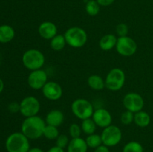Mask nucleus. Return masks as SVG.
Listing matches in <instances>:
<instances>
[{
  "label": "nucleus",
  "instance_id": "nucleus-1",
  "mask_svg": "<svg viewBox=\"0 0 153 152\" xmlns=\"http://www.w3.org/2000/svg\"><path fill=\"white\" fill-rule=\"evenodd\" d=\"M46 123L38 116L25 118L21 125V132L28 139H37L43 135Z\"/></svg>",
  "mask_w": 153,
  "mask_h": 152
},
{
  "label": "nucleus",
  "instance_id": "nucleus-2",
  "mask_svg": "<svg viewBox=\"0 0 153 152\" xmlns=\"http://www.w3.org/2000/svg\"><path fill=\"white\" fill-rule=\"evenodd\" d=\"M7 152H28L29 151V139L22 132H15L10 134L5 142Z\"/></svg>",
  "mask_w": 153,
  "mask_h": 152
},
{
  "label": "nucleus",
  "instance_id": "nucleus-3",
  "mask_svg": "<svg viewBox=\"0 0 153 152\" xmlns=\"http://www.w3.org/2000/svg\"><path fill=\"white\" fill-rule=\"evenodd\" d=\"M67 44L75 49L82 48L86 44L88 34L83 28L78 26L70 27L64 34Z\"/></svg>",
  "mask_w": 153,
  "mask_h": 152
},
{
  "label": "nucleus",
  "instance_id": "nucleus-4",
  "mask_svg": "<svg viewBox=\"0 0 153 152\" xmlns=\"http://www.w3.org/2000/svg\"><path fill=\"white\" fill-rule=\"evenodd\" d=\"M24 66L31 71L40 69L45 63V57L38 49H28L24 52L22 58Z\"/></svg>",
  "mask_w": 153,
  "mask_h": 152
},
{
  "label": "nucleus",
  "instance_id": "nucleus-5",
  "mask_svg": "<svg viewBox=\"0 0 153 152\" xmlns=\"http://www.w3.org/2000/svg\"><path fill=\"white\" fill-rule=\"evenodd\" d=\"M71 110L75 116L81 120L89 119L94 112V106L85 98H77L71 104Z\"/></svg>",
  "mask_w": 153,
  "mask_h": 152
},
{
  "label": "nucleus",
  "instance_id": "nucleus-6",
  "mask_svg": "<svg viewBox=\"0 0 153 152\" xmlns=\"http://www.w3.org/2000/svg\"><path fill=\"white\" fill-rule=\"evenodd\" d=\"M126 82V75L123 69L114 68L108 73L105 80V87L111 91H118L123 87Z\"/></svg>",
  "mask_w": 153,
  "mask_h": 152
},
{
  "label": "nucleus",
  "instance_id": "nucleus-7",
  "mask_svg": "<svg viewBox=\"0 0 153 152\" xmlns=\"http://www.w3.org/2000/svg\"><path fill=\"white\" fill-rule=\"evenodd\" d=\"M122 131L119 127L111 125L110 126L103 128L101 134L102 145L107 147H114L120 142L122 139Z\"/></svg>",
  "mask_w": 153,
  "mask_h": 152
},
{
  "label": "nucleus",
  "instance_id": "nucleus-8",
  "mask_svg": "<svg viewBox=\"0 0 153 152\" xmlns=\"http://www.w3.org/2000/svg\"><path fill=\"white\" fill-rule=\"evenodd\" d=\"M40 110V103L34 96H27L19 103V112L25 118L37 116Z\"/></svg>",
  "mask_w": 153,
  "mask_h": 152
},
{
  "label": "nucleus",
  "instance_id": "nucleus-9",
  "mask_svg": "<svg viewBox=\"0 0 153 152\" xmlns=\"http://www.w3.org/2000/svg\"><path fill=\"white\" fill-rule=\"evenodd\" d=\"M115 49L119 55L124 57H130L137 52V44L134 39L128 36L120 37L117 38Z\"/></svg>",
  "mask_w": 153,
  "mask_h": 152
},
{
  "label": "nucleus",
  "instance_id": "nucleus-10",
  "mask_svg": "<svg viewBox=\"0 0 153 152\" xmlns=\"http://www.w3.org/2000/svg\"><path fill=\"white\" fill-rule=\"evenodd\" d=\"M123 104L126 110L135 113L143 110L144 100L143 97L137 92H128L124 96Z\"/></svg>",
  "mask_w": 153,
  "mask_h": 152
},
{
  "label": "nucleus",
  "instance_id": "nucleus-11",
  "mask_svg": "<svg viewBox=\"0 0 153 152\" xmlns=\"http://www.w3.org/2000/svg\"><path fill=\"white\" fill-rule=\"evenodd\" d=\"M48 82V75L46 71L42 69L31 71L28 77V83L30 87L35 90L43 89Z\"/></svg>",
  "mask_w": 153,
  "mask_h": 152
},
{
  "label": "nucleus",
  "instance_id": "nucleus-12",
  "mask_svg": "<svg viewBox=\"0 0 153 152\" xmlns=\"http://www.w3.org/2000/svg\"><path fill=\"white\" fill-rule=\"evenodd\" d=\"M44 97L50 101H57L62 96L63 89L61 85L55 81H48L42 89Z\"/></svg>",
  "mask_w": 153,
  "mask_h": 152
},
{
  "label": "nucleus",
  "instance_id": "nucleus-13",
  "mask_svg": "<svg viewBox=\"0 0 153 152\" xmlns=\"http://www.w3.org/2000/svg\"><path fill=\"white\" fill-rule=\"evenodd\" d=\"M97 126L102 128H105L112 125V116L110 112L105 108H99L94 110L92 116Z\"/></svg>",
  "mask_w": 153,
  "mask_h": 152
},
{
  "label": "nucleus",
  "instance_id": "nucleus-14",
  "mask_svg": "<svg viewBox=\"0 0 153 152\" xmlns=\"http://www.w3.org/2000/svg\"><path fill=\"white\" fill-rule=\"evenodd\" d=\"M38 34L44 40H51L58 34V28L52 22L45 21L39 25Z\"/></svg>",
  "mask_w": 153,
  "mask_h": 152
},
{
  "label": "nucleus",
  "instance_id": "nucleus-15",
  "mask_svg": "<svg viewBox=\"0 0 153 152\" xmlns=\"http://www.w3.org/2000/svg\"><path fill=\"white\" fill-rule=\"evenodd\" d=\"M46 125L55 127H60L64 122V115L60 110H52L46 114L45 119Z\"/></svg>",
  "mask_w": 153,
  "mask_h": 152
},
{
  "label": "nucleus",
  "instance_id": "nucleus-16",
  "mask_svg": "<svg viewBox=\"0 0 153 152\" xmlns=\"http://www.w3.org/2000/svg\"><path fill=\"white\" fill-rule=\"evenodd\" d=\"M67 148V152H87L88 146L85 139L82 137H78L70 140Z\"/></svg>",
  "mask_w": 153,
  "mask_h": 152
},
{
  "label": "nucleus",
  "instance_id": "nucleus-17",
  "mask_svg": "<svg viewBox=\"0 0 153 152\" xmlns=\"http://www.w3.org/2000/svg\"><path fill=\"white\" fill-rule=\"evenodd\" d=\"M117 38L112 34H105L100 39L99 42L100 48L103 51H110L116 47Z\"/></svg>",
  "mask_w": 153,
  "mask_h": 152
},
{
  "label": "nucleus",
  "instance_id": "nucleus-18",
  "mask_svg": "<svg viewBox=\"0 0 153 152\" xmlns=\"http://www.w3.org/2000/svg\"><path fill=\"white\" fill-rule=\"evenodd\" d=\"M134 122L140 128H146L149 126L151 122V117L149 113L143 110L134 113Z\"/></svg>",
  "mask_w": 153,
  "mask_h": 152
},
{
  "label": "nucleus",
  "instance_id": "nucleus-19",
  "mask_svg": "<svg viewBox=\"0 0 153 152\" xmlns=\"http://www.w3.org/2000/svg\"><path fill=\"white\" fill-rule=\"evenodd\" d=\"M14 36V29L11 26L7 25H3L0 26V43H9L13 40Z\"/></svg>",
  "mask_w": 153,
  "mask_h": 152
},
{
  "label": "nucleus",
  "instance_id": "nucleus-20",
  "mask_svg": "<svg viewBox=\"0 0 153 152\" xmlns=\"http://www.w3.org/2000/svg\"><path fill=\"white\" fill-rule=\"evenodd\" d=\"M88 84L94 90H102L105 87V83L101 76L98 75H91L88 78Z\"/></svg>",
  "mask_w": 153,
  "mask_h": 152
},
{
  "label": "nucleus",
  "instance_id": "nucleus-21",
  "mask_svg": "<svg viewBox=\"0 0 153 152\" xmlns=\"http://www.w3.org/2000/svg\"><path fill=\"white\" fill-rule=\"evenodd\" d=\"M67 42L63 34H57L50 40V47L52 50L59 52L64 49Z\"/></svg>",
  "mask_w": 153,
  "mask_h": 152
},
{
  "label": "nucleus",
  "instance_id": "nucleus-22",
  "mask_svg": "<svg viewBox=\"0 0 153 152\" xmlns=\"http://www.w3.org/2000/svg\"><path fill=\"white\" fill-rule=\"evenodd\" d=\"M81 128H82V132L85 133L87 135H91V134H95L96 129H97V125L95 124L93 119L89 118L82 120L81 124Z\"/></svg>",
  "mask_w": 153,
  "mask_h": 152
},
{
  "label": "nucleus",
  "instance_id": "nucleus-23",
  "mask_svg": "<svg viewBox=\"0 0 153 152\" xmlns=\"http://www.w3.org/2000/svg\"><path fill=\"white\" fill-rule=\"evenodd\" d=\"M85 141H86L88 148H91L96 149L99 146L102 145L101 135L97 134H91V135H88Z\"/></svg>",
  "mask_w": 153,
  "mask_h": 152
},
{
  "label": "nucleus",
  "instance_id": "nucleus-24",
  "mask_svg": "<svg viewBox=\"0 0 153 152\" xmlns=\"http://www.w3.org/2000/svg\"><path fill=\"white\" fill-rule=\"evenodd\" d=\"M100 7L97 0H88L85 5V10L87 13L91 16H95L100 13Z\"/></svg>",
  "mask_w": 153,
  "mask_h": 152
},
{
  "label": "nucleus",
  "instance_id": "nucleus-25",
  "mask_svg": "<svg viewBox=\"0 0 153 152\" xmlns=\"http://www.w3.org/2000/svg\"><path fill=\"white\" fill-rule=\"evenodd\" d=\"M60 135L59 131L58 128L52 125H46L43 131V137L49 140L56 139L58 136Z\"/></svg>",
  "mask_w": 153,
  "mask_h": 152
},
{
  "label": "nucleus",
  "instance_id": "nucleus-26",
  "mask_svg": "<svg viewBox=\"0 0 153 152\" xmlns=\"http://www.w3.org/2000/svg\"><path fill=\"white\" fill-rule=\"evenodd\" d=\"M123 152H143V147L138 142L131 141L124 145Z\"/></svg>",
  "mask_w": 153,
  "mask_h": 152
},
{
  "label": "nucleus",
  "instance_id": "nucleus-27",
  "mask_svg": "<svg viewBox=\"0 0 153 152\" xmlns=\"http://www.w3.org/2000/svg\"><path fill=\"white\" fill-rule=\"evenodd\" d=\"M134 113L129 110H126L121 114L120 121L121 123L124 125H129L134 122Z\"/></svg>",
  "mask_w": 153,
  "mask_h": 152
},
{
  "label": "nucleus",
  "instance_id": "nucleus-28",
  "mask_svg": "<svg viewBox=\"0 0 153 152\" xmlns=\"http://www.w3.org/2000/svg\"><path fill=\"white\" fill-rule=\"evenodd\" d=\"M82 132V131L81 126H79L76 123L72 124L69 128V134H70V136L72 137V139L81 137Z\"/></svg>",
  "mask_w": 153,
  "mask_h": 152
},
{
  "label": "nucleus",
  "instance_id": "nucleus-29",
  "mask_svg": "<svg viewBox=\"0 0 153 152\" xmlns=\"http://www.w3.org/2000/svg\"><path fill=\"white\" fill-rule=\"evenodd\" d=\"M70 140H69L68 137L65 134H60L56 139V145L58 147L64 149L65 148H67L68 146Z\"/></svg>",
  "mask_w": 153,
  "mask_h": 152
},
{
  "label": "nucleus",
  "instance_id": "nucleus-30",
  "mask_svg": "<svg viewBox=\"0 0 153 152\" xmlns=\"http://www.w3.org/2000/svg\"><path fill=\"white\" fill-rule=\"evenodd\" d=\"M116 33L119 37H126L128 34V27L125 23H120L116 27Z\"/></svg>",
  "mask_w": 153,
  "mask_h": 152
},
{
  "label": "nucleus",
  "instance_id": "nucleus-31",
  "mask_svg": "<svg viewBox=\"0 0 153 152\" xmlns=\"http://www.w3.org/2000/svg\"><path fill=\"white\" fill-rule=\"evenodd\" d=\"M8 110H10V113H16L19 111V104L16 102H12L9 104Z\"/></svg>",
  "mask_w": 153,
  "mask_h": 152
},
{
  "label": "nucleus",
  "instance_id": "nucleus-32",
  "mask_svg": "<svg viewBox=\"0 0 153 152\" xmlns=\"http://www.w3.org/2000/svg\"><path fill=\"white\" fill-rule=\"evenodd\" d=\"M114 1L115 0H97L101 7H108V6L111 5L114 2Z\"/></svg>",
  "mask_w": 153,
  "mask_h": 152
},
{
  "label": "nucleus",
  "instance_id": "nucleus-33",
  "mask_svg": "<svg viewBox=\"0 0 153 152\" xmlns=\"http://www.w3.org/2000/svg\"><path fill=\"white\" fill-rule=\"evenodd\" d=\"M94 152H110V150H109L108 147L104 145H102L97 148Z\"/></svg>",
  "mask_w": 153,
  "mask_h": 152
},
{
  "label": "nucleus",
  "instance_id": "nucleus-34",
  "mask_svg": "<svg viewBox=\"0 0 153 152\" xmlns=\"http://www.w3.org/2000/svg\"><path fill=\"white\" fill-rule=\"evenodd\" d=\"M47 152H65V151H64V149L55 145V146H53V147L50 148L47 151Z\"/></svg>",
  "mask_w": 153,
  "mask_h": 152
},
{
  "label": "nucleus",
  "instance_id": "nucleus-35",
  "mask_svg": "<svg viewBox=\"0 0 153 152\" xmlns=\"http://www.w3.org/2000/svg\"><path fill=\"white\" fill-rule=\"evenodd\" d=\"M28 152H44L43 150H42L41 148L37 147H34V148H31L29 149Z\"/></svg>",
  "mask_w": 153,
  "mask_h": 152
},
{
  "label": "nucleus",
  "instance_id": "nucleus-36",
  "mask_svg": "<svg viewBox=\"0 0 153 152\" xmlns=\"http://www.w3.org/2000/svg\"><path fill=\"white\" fill-rule=\"evenodd\" d=\"M3 89H4V83H3L2 80L0 78V93L2 92Z\"/></svg>",
  "mask_w": 153,
  "mask_h": 152
},
{
  "label": "nucleus",
  "instance_id": "nucleus-37",
  "mask_svg": "<svg viewBox=\"0 0 153 152\" xmlns=\"http://www.w3.org/2000/svg\"><path fill=\"white\" fill-rule=\"evenodd\" d=\"M87 1H88V0H87Z\"/></svg>",
  "mask_w": 153,
  "mask_h": 152
}]
</instances>
